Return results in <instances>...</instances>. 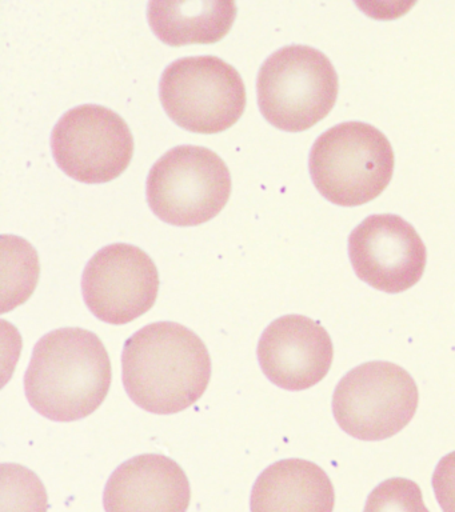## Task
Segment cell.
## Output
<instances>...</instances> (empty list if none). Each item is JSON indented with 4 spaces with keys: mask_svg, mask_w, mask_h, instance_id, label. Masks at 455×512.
<instances>
[{
    "mask_svg": "<svg viewBox=\"0 0 455 512\" xmlns=\"http://www.w3.org/2000/svg\"><path fill=\"white\" fill-rule=\"evenodd\" d=\"M206 344L182 324L159 322L135 332L122 354V379L137 406L153 414H177L209 387Z\"/></svg>",
    "mask_w": 455,
    "mask_h": 512,
    "instance_id": "6da1fadb",
    "label": "cell"
},
{
    "mask_svg": "<svg viewBox=\"0 0 455 512\" xmlns=\"http://www.w3.org/2000/svg\"><path fill=\"white\" fill-rule=\"evenodd\" d=\"M105 344L83 328H61L34 348L25 376L27 399L35 411L55 422H75L97 411L111 386Z\"/></svg>",
    "mask_w": 455,
    "mask_h": 512,
    "instance_id": "7a4b0ae2",
    "label": "cell"
},
{
    "mask_svg": "<svg viewBox=\"0 0 455 512\" xmlns=\"http://www.w3.org/2000/svg\"><path fill=\"white\" fill-rule=\"evenodd\" d=\"M309 166L323 198L337 206H362L389 186L394 151L386 136L370 124L341 123L319 136Z\"/></svg>",
    "mask_w": 455,
    "mask_h": 512,
    "instance_id": "3957f363",
    "label": "cell"
},
{
    "mask_svg": "<svg viewBox=\"0 0 455 512\" xmlns=\"http://www.w3.org/2000/svg\"><path fill=\"white\" fill-rule=\"evenodd\" d=\"M258 104L279 130L301 132L325 119L338 96V75L329 58L309 46H287L262 64Z\"/></svg>",
    "mask_w": 455,
    "mask_h": 512,
    "instance_id": "277c9868",
    "label": "cell"
},
{
    "mask_svg": "<svg viewBox=\"0 0 455 512\" xmlns=\"http://www.w3.org/2000/svg\"><path fill=\"white\" fill-rule=\"evenodd\" d=\"M231 195L226 163L209 148L181 146L166 152L147 178V202L173 226H199L215 218Z\"/></svg>",
    "mask_w": 455,
    "mask_h": 512,
    "instance_id": "5b68a950",
    "label": "cell"
},
{
    "mask_svg": "<svg viewBox=\"0 0 455 512\" xmlns=\"http://www.w3.org/2000/svg\"><path fill=\"white\" fill-rule=\"evenodd\" d=\"M161 102L179 127L195 134H218L241 118L246 88L225 60L194 56L171 63L163 72Z\"/></svg>",
    "mask_w": 455,
    "mask_h": 512,
    "instance_id": "8992f818",
    "label": "cell"
},
{
    "mask_svg": "<svg viewBox=\"0 0 455 512\" xmlns=\"http://www.w3.org/2000/svg\"><path fill=\"white\" fill-rule=\"evenodd\" d=\"M417 384L389 362H370L347 372L335 388L333 412L346 434L366 442L397 435L417 412Z\"/></svg>",
    "mask_w": 455,
    "mask_h": 512,
    "instance_id": "52a82bcc",
    "label": "cell"
},
{
    "mask_svg": "<svg viewBox=\"0 0 455 512\" xmlns=\"http://www.w3.org/2000/svg\"><path fill=\"white\" fill-rule=\"evenodd\" d=\"M53 154L70 178L83 183H107L129 167L134 139L117 112L86 104L66 112L53 131Z\"/></svg>",
    "mask_w": 455,
    "mask_h": 512,
    "instance_id": "ba28073f",
    "label": "cell"
},
{
    "mask_svg": "<svg viewBox=\"0 0 455 512\" xmlns=\"http://www.w3.org/2000/svg\"><path fill=\"white\" fill-rule=\"evenodd\" d=\"M82 290L87 307L99 320L121 326L153 308L159 290L158 270L141 248L111 244L87 264Z\"/></svg>",
    "mask_w": 455,
    "mask_h": 512,
    "instance_id": "9c48e42d",
    "label": "cell"
},
{
    "mask_svg": "<svg viewBox=\"0 0 455 512\" xmlns=\"http://www.w3.org/2000/svg\"><path fill=\"white\" fill-rule=\"evenodd\" d=\"M350 262L355 274L387 294L409 290L426 268V247L401 216L382 214L363 220L351 232Z\"/></svg>",
    "mask_w": 455,
    "mask_h": 512,
    "instance_id": "30bf717a",
    "label": "cell"
},
{
    "mask_svg": "<svg viewBox=\"0 0 455 512\" xmlns=\"http://www.w3.org/2000/svg\"><path fill=\"white\" fill-rule=\"evenodd\" d=\"M329 332L303 315L274 320L258 344V360L267 378L289 391H303L325 379L333 364Z\"/></svg>",
    "mask_w": 455,
    "mask_h": 512,
    "instance_id": "8fae6325",
    "label": "cell"
},
{
    "mask_svg": "<svg viewBox=\"0 0 455 512\" xmlns=\"http://www.w3.org/2000/svg\"><path fill=\"white\" fill-rule=\"evenodd\" d=\"M189 479L175 460L143 454L127 460L106 484V512H187Z\"/></svg>",
    "mask_w": 455,
    "mask_h": 512,
    "instance_id": "7c38bea8",
    "label": "cell"
},
{
    "mask_svg": "<svg viewBox=\"0 0 455 512\" xmlns=\"http://www.w3.org/2000/svg\"><path fill=\"white\" fill-rule=\"evenodd\" d=\"M334 504L329 475L303 459L271 464L251 492V512H333Z\"/></svg>",
    "mask_w": 455,
    "mask_h": 512,
    "instance_id": "4fadbf2b",
    "label": "cell"
},
{
    "mask_svg": "<svg viewBox=\"0 0 455 512\" xmlns=\"http://www.w3.org/2000/svg\"><path fill=\"white\" fill-rule=\"evenodd\" d=\"M147 16L154 34L171 47L213 44L229 34L237 4L231 0L150 2Z\"/></svg>",
    "mask_w": 455,
    "mask_h": 512,
    "instance_id": "5bb4252c",
    "label": "cell"
},
{
    "mask_svg": "<svg viewBox=\"0 0 455 512\" xmlns=\"http://www.w3.org/2000/svg\"><path fill=\"white\" fill-rule=\"evenodd\" d=\"M2 512H47V492L41 479L19 464H2Z\"/></svg>",
    "mask_w": 455,
    "mask_h": 512,
    "instance_id": "9a60e30c",
    "label": "cell"
},
{
    "mask_svg": "<svg viewBox=\"0 0 455 512\" xmlns=\"http://www.w3.org/2000/svg\"><path fill=\"white\" fill-rule=\"evenodd\" d=\"M363 512H430L421 488L413 480L393 478L375 487Z\"/></svg>",
    "mask_w": 455,
    "mask_h": 512,
    "instance_id": "2e32d148",
    "label": "cell"
},
{
    "mask_svg": "<svg viewBox=\"0 0 455 512\" xmlns=\"http://www.w3.org/2000/svg\"><path fill=\"white\" fill-rule=\"evenodd\" d=\"M433 488L443 512H455V451L439 460L433 475Z\"/></svg>",
    "mask_w": 455,
    "mask_h": 512,
    "instance_id": "e0dca14e",
    "label": "cell"
}]
</instances>
